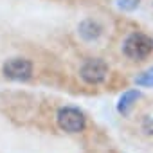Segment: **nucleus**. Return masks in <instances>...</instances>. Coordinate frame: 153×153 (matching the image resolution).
I'll return each mask as SVG.
<instances>
[{
	"label": "nucleus",
	"instance_id": "obj_1",
	"mask_svg": "<svg viewBox=\"0 0 153 153\" xmlns=\"http://www.w3.org/2000/svg\"><path fill=\"white\" fill-rule=\"evenodd\" d=\"M153 51V40L142 33H131L128 34V38L123 43V52L130 58V59H144L151 54Z\"/></svg>",
	"mask_w": 153,
	"mask_h": 153
},
{
	"label": "nucleus",
	"instance_id": "obj_2",
	"mask_svg": "<svg viewBox=\"0 0 153 153\" xmlns=\"http://www.w3.org/2000/svg\"><path fill=\"white\" fill-rule=\"evenodd\" d=\"M56 121H58V126L63 131H68V133H79L85 128V115H83V112H79L74 106L59 108L58 115H56Z\"/></svg>",
	"mask_w": 153,
	"mask_h": 153
},
{
	"label": "nucleus",
	"instance_id": "obj_3",
	"mask_svg": "<svg viewBox=\"0 0 153 153\" xmlns=\"http://www.w3.org/2000/svg\"><path fill=\"white\" fill-rule=\"evenodd\" d=\"M2 72L7 79L13 81H27L33 76V63L24 58H11L4 63Z\"/></svg>",
	"mask_w": 153,
	"mask_h": 153
},
{
	"label": "nucleus",
	"instance_id": "obj_4",
	"mask_svg": "<svg viewBox=\"0 0 153 153\" xmlns=\"http://www.w3.org/2000/svg\"><path fill=\"white\" fill-rule=\"evenodd\" d=\"M108 74V65L99 59V58H92V59H87L79 70V76L81 79L88 85H99L101 81H105Z\"/></svg>",
	"mask_w": 153,
	"mask_h": 153
},
{
	"label": "nucleus",
	"instance_id": "obj_5",
	"mask_svg": "<svg viewBox=\"0 0 153 153\" xmlns=\"http://www.w3.org/2000/svg\"><path fill=\"white\" fill-rule=\"evenodd\" d=\"M140 97H142V92L137 90V88H131V90L123 92V96H121L119 101H117V112H119L121 115H128L130 110L133 108V105H135Z\"/></svg>",
	"mask_w": 153,
	"mask_h": 153
},
{
	"label": "nucleus",
	"instance_id": "obj_6",
	"mask_svg": "<svg viewBox=\"0 0 153 153\" xmlns=\"http://www.w3.org/2000/svg\"><path fill=\"white\" fill-rule=\"evenodd\" d=\"M101 31H103L101 25H99L97 22H94V20H85V22H81V25H79V36H81L83 40H88V42L99 38Z\"/></svg>",
	"mask_w": 153,
	"mask_h": 153
},
{
	"label": "nucleus",
	"instance_id": "obj_7",
	"mask_svg": "<svg viewBox=\"0 0 153 153\" xmlns=\"http://www.w3.org/2000/svg\"><path fill=\"white\" fill-rule=\"evenodd\" d=\"M135 85L142 87V88H153V68L139 74L137 78H135Z\"/></svg>",
	"mask_w": 153,
	"mask_h": 153
},
{
	"label": "nucleus",
	"instance_id": "obj_8",
	"mask_svg": "<svg viewBox=\"0 0 153 153\" xmlns=\"http://www.w3.org/2000/svg\"><path fill=\"white\" fill-rule=\"evenodd\" d=\"M139 2H140V0H115L117 7L123 9V11H133V9H137Z\"/></svg>",
	"mask_w": 153,
	"mask_h": 153
},
{
	"label": "nucleus",
	"instance_id": "obj_9",
	"mask_svg": "<svg viewBox=\"0 0 153 153\" xmlns=\"http://www.w3.org/2000/svg\"><path fill=\"white\" fill-rule=\"evenodd\" d=\"M142 130L148 133V135H153V117H146L142 121Z\"/></svg>",
	"mask_w": 153,
	"mask_h": 153
}]
</instances>
